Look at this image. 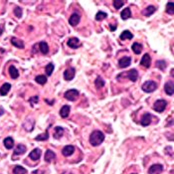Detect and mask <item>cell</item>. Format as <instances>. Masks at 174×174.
Wrapping results in <instances>:
<instances>
[{
	"mask_svg": "<svg viewBox=\"0 0 174 174\" xmlns=\"http://www.w3.org/2000/svg\"><path fill=\"white\" fill-rule=\"evenodd\" d=\"M104 139V134L101 130H95L90 135V143L93 146H99Z\"/></svg>",
	"mask_w": 174,
	"mask_h": 174,
	"instance_id": "1",
	"label": "cell"
},
{
	"mask_svg": "<svg viewBox=\"0 0 174 174\" xmlns=\"http://www.w3.org/2000/svg\"><path fill=\"white\" fill-rule=\"evenodd\" d=\"M143 92L145 93H151V92H154V91L157 89V84L153 81H147L145 82L144 84L142 85L141 87Z\"/></svg>",
	"mask_w": 174,
	"mask_h": 174,
	"instance_id": "2",
	"label": "cell"
},
{
	"mask_svg": "<svg viewBox=\"0 0 174 174\" xmlns=\"http://www.w3.org/2000/svg\"><path fill=\"white\" fill-rule=\"evenodd\" d=\"M79 95H80L79 91H77V90H69V91H67V92L65 93L64 97H66L68 101L75 102L76 100L79 97Z\"/></svg>",
	"mask_w": 174,
	"mask_h": 174,
	"instance_id": "3",
	"label": "cell"
},
{
	"mask_svg": "<svg viewBox=\"0 0 174 174\" xmlns=\"http://www.w3.org/2000/svg\"><path fill=\"white\" fill-rule=\"evenodd\" d=\"M167 106V102L164 100H158L153 104V110L157 112H162Z\"/></svg>",
	"mask_w": 174,
	"mask_h": 174,
	"instance_id": "4",
	"label": "cell"
},
{
	"mask_svg": "<svg viewBox=\"0 0 174 174\" xmlns=\"http://www.w3.org/2000/svg\"><path fill=\"white\" fill-rule=\"evenodd\" d=\"M76 75L75 68H69L64 72V78L66 81H72Z\"/></svg>",
	"mask_w": 174,
	"mask_h": 174,
	"instance_id": "5",
	"label": "cell"
},
{
	"mask_svg": "<svg viewBox=\"0 0 174 174\" xmlns=\"http://www.w3.org/2000/svg\"><path fill=\"white\" fill-rule=\"evenodd\" d=\"M163 170V166L161 164H153L149 167L148 173L149 174H159Z\"/></svg>",
	"mask_w": 174,
	"mask_h": 174,
	"instance_id": "6",
	"label": "cell"
},
{
	"mask_svg": "<svg viewBox=\"0 0 174 174\" xmlns=\"http://www.w3.org/2000/svg\"><path fill=\"white\" fill-rule=\"evenodd\" d=\"M130 63H131V59H130V57H123V58L119 59L118 66H119V68L123 69V68H127V67L129 66Z\"/></svg>",
	"mask_w": 174,
	"mask_h": 174,
	"instance_id": "7",
	"label": "cell"
},
{
	"mask_svg": "<svg viewBox=\"0 0 174 174\" xmlns=\"http://www.w3.org/2000/svg\"><path fill=\"white\" fill-rule=\"evenodd\" d=\"M81 45V42L78 38L76 37H73V38H70L69 41H68V46L73 48V49H78Z\"/></svg>",
	"mask_w": 174,
	"mask_h": 174,
	"instance_id": "8",
	"label": "cell"
},
{
	"mask_svg": "<svg viewBox=\"0 0 174 174\" xmlns=\"http://www.w3.org/2000/svg\"><path fill=\"white\" fill-rule=\"evenodd\" d=\"M150 63H151L150 55H149V54H144L140 62L141 66L145 67V68H149V67H150Z\"/></svg>",
	"mask_w": 174,
	"mask_h": 174,
	"instance_id": "9",
	"label": "cell"
},
{
	"mask_svg": "<svg viewBox=\"0 0 174 174\" xmlns=\"http://www.w3.org/2000/svg\"><path fill=\"white\" fill-rule=\"evenodd\" d=\"M151 118H152V116L150 114H143L142 118H141V125H143V127H147V125H150L151 123Z\"/></svg>",
	"mask_w": 174,
	"mask_h": 174,
	"instance_id": "10",
	"label": "cell"
},
{
	"mask_svg": "<svg viewBox=\"0 0 174 174\" xmlns=\"http://www.w3.org/2000/svg\"><path fill=\"white\" fill-rule=\"evenodd\" d=\"M127 78L130 80L131 82H135L138 78V73L135 69H131L130 71H128V73L127 74Z\"/></svg>",
	"mask_w": 174,
	"mask_h": 174,
	"instance_id": "11",
	"label": "cell"
},
{
	"mask_svg": "<svg viewBox=\"0 0 174 174\" xmlns=\"http://www.w3.org/2000/svg\"><path fill=\"white\" fill-rule=\"evenodd\" d=\"M79 22H80V15L78 14V13H74V14H72V16L70 17V19H69L70 25L77 26Z\"/></svg>",
	"mask_w": 174,
	"mask_h": 174,
	"instance_id": "12",
	"label": "cell"
},
{
	"mask_svg": "<svg viewBox=\"0 0 174 174\" xmlns=\"http://www.w3.org/2000/svg\"><path fill=\"white\" fill-rule=\"evenodd\" d=\"M40 156H41V149L40 148H35L34 150H32L29 154V157L31 158L32 160H34V161L38 160L39 158H40Z\"/></svg>",
	"mask_w": 174,
	"mask_h": 174,
	"instance_id": "13",
	"label": "cell"
},
{
	"mask_svg": "<svg viewBox=\"0 0 174 174\" xmlns=\"http://www.w3.org/2000/svg\"><path fill=\"white\" fill-rule=\"evenodd\" d=\"M74 151H75V147L73 145H67V146H65L63 148L62 153L64 156H70L74 153Z\"/></svg>",
	"mask_w": 174,
	"mask_h": 174,
	"instance_id": "14",
	"label": "cell"
},
{
	"mask_svg": "<svg viewBox=\"0 0 174 174\" xmlns=\"http://www.w3.org/2000/svg\"><path fill=\"white\" fill-rule=\"evenodd\" d=\"M55 158H56L55 152L50 150V149H48V150L46 151V153H45V160H46L47 162H51V161H53Z\"/></svg>",
	"mask_w": 174,
	"mask_h": 174,
	"instance_id": "15",
	"label": "cell"
},
{
	"mask_svg": "<svg viewBox=\"0 0 174 174\" xmlns=\"http://www.w3.org/2000/svg\"><path fill=\"white\" fill-rule=\"evenodd\" d=\"M11 89V85L8 84V83H5V84L2 85V87L0 88V95H6L8 93V92Z\"/></svg>",
	"mask_w": 174,
	"mask_h": 174,
	"instance_id": "16",
	"label": "cell"
},
{
	"mask_svg": "<svg viewBox=\"0 0 174 174\" xmlns=\"http://www.w3.org/2000/svg\"><path fill=\"white\" fill-rule=\"evenodd\" d=\"M119 38H121V40L125 41V40H131L132 38H133V35L130 31H127V30H125V31H123V33L121 34V36H119Z\"/></svg>",
	"mask_w": 174,
	"mask_h": 174,
	"instance_id": "17",
	"label": "cell"
},
{
	"mask_svg": "<svg viewBox=\"0 0 174 174\" xmlns=\"http://www.w3.org/2000/svg\"><path fill=\"white\" fill-rule=\"evenodd\" d=\"M164 91L168 95H173V83L167 82L164 86Z\"/></svg>",
	"mask_w": 174,
	"mask_h": 174,
	"instance_id": "18",
	"label": "cell"
},
{
	"mask_svg": "<svg viewBox=\"0 0 174 174\" xmlns=\"http://www.w3.org/2000/svg\"><path fill=\"white\" fill-rule=\"evenodd\" d=\"M3 143H4L5 148H7V149H11V148H13V146H14V140H13L12 137H6L4 139Z\"/></svg>",
	"mask_w": 174,
	"mask_h": 174,
	"instance_id": "19",
	"label": "cell"
},
{
	"mask_svg": "<svg viewBox=\"0 0 174 174\" xmlns=\"http://www.w3.org/2000/svg\"><path fill=\"white\" fill-rule=\"evenodd\" d=\"M70 110H71V108H70L69 106H64L60 110V116L62 117H64V118L68 117L69 114H70Z\"/></svg>",
	"mask_w": 174,
	"mask_h": 174,
	"instance_id": "20",
	"label": "cell"
},
{
	"mask_svg": "<svg viewBox=\"0 0 174 174\" xmlns=\"http://www.w3.org/2000/svg\"><path fill=\"white\" fill-rule=\"evenodd\" d=\"M9 75L10 77L12 78V79H17V78L19 77V72L18 70H17L16 68H15L14 66H10L9 67Z\"/></svg>",
	"mask_w": 174,
	"mask_h": 174,
	"instance_id": "21",
	"label": "cell"
},
{
	"mask_svg": "<svg viewBox=\"0 0 174 174\" xmlns=\"http://www.w3.org/2000/svg\"><path fill=\"white\" fill-rule=\"evenodd\" d=\"M156 11V8L154 7V6H152V5H150V6H147L146 8H145L144 10H143V14L145 15V16H150V15H152L153 14L154 12Z\"/></svg>",
	"mask_w": 174,
	"mask_h": 174,
	"instance_id": "22",
	"label": "cell"
},
{
	"mask_svg": "<svg viewBox=\"0 0 174 174\" xmlns=\"http://www.w3.org/2000/svg\"><path fill=\"white\" fill-rule=\"evenodd\" d=\"M130 16H131V12H130L129 8H125L121 13V17L123 20H127V19L130 18Z\"/></svg>",
	"mask_w": 174,
	"mask_h": 174,
	"instance_id": "23",
	"label": "cell"
},
{
	"mask_svg": "<svg viewBox=\"0 0 174 174\" xmlns=\"http://www.w3.org/2000/svg\"><path fill=\"white\" fill-rule=\"evenodd\" d=\"M26 151V147L23 144H18L16 147V149L14 150V154L13 155H19V154H23Z\"/></svg>",
	"mask_w": 174,
	"mask_h": 174,
	"instance_id": "24",
	"label": "cell"
},
{
	"mask_svg": "<svg viewBox=\"0 0 174 174\" xmlns=\"http://www.w3.org/2000/svg\"><path fill=\"white\" fill-rule=\"evenodd\" d=\"M27 170H26L24 167L20 166V165H17L13 168V174H26Z\"/></svg>",
	"mask_w": 174,
	"mask_h": 174,
	"instance_id": "25",
	"label": "cell"
},
{
	"mask_svg": "<svg viewBox=\"0 0 174 174\" xmlns=\"http://www.w3.org/2000/svg\"><path fill=\"white\" fill-rule=\"evenodd\" d=\"M64 134V128L62 127H56L55 128V134H54V137L55 138H61L62 137V135Z\"/></svg>",
	"mask_w": 174,
	"mask_h": 174,
	"instance_id": "26",
	"label": "cell"
},
{
	"mask_svg": "<svg viewBox=\"0 0 174 174\" xmlns=\"http://www.w3.org/2000/svg\"><path fill=\"white\" fill-rule=\"evenodd\" d=\"M11 43H12V45L16 46L17 48H19V49H23V48H24V42H23V41H21V40H19V39L12 38L11 39Z\"/></svg>",
	"mask_w": 174,
	"mask_h": 174,
	"instance_id": "27",
	"label": "cell"
},
{
	"mask_svg": "<svg viewBox=\"0 0 174 174\" xmlns=\"http://www.w3.org/2000/svg\"><path fill=\"white\" fill-rule=\"evenodd\" d=\"M132 51L135 54L139 55L141 53V51H142V45L139 44V43H133L132 44Z\"/></svg>",
	"mask_w": 174,
	"mask_h": 174,
	"instance_id": "28",
	"label": "cell"
},
{
	"mask_svg": "<svg viewBox=\"0 0 174 174\" xmlns=\"http://www.w3.org/2000/svg\"><path fill=\"white\" fill-rule=\"evenodd\" d=\"M39 49L43 54H47L49 52V47H48V44L46 42H41L39 44Z\"/></svg>",
	"mask_w": 174,
	"mask_h": 174,
	"instance_id": "29",
	"label": "cell"
},
{
	"mask_svg": "<svg viewBox=\"0 0 174 174\" xmlns=\"http://www.w3.org/2000/svg\"><path fill=\"white\" fill-rule=\"evenodd\" d=\"M35 81L38 83V84H40V85H45L47 83V77H46V76H43V75L37 76L36 79H35Z\"/></svg>",
	"mask_w": 174,
	"mask_h": 174,
	"instance_id": "30",
	"label": "cell"
},
{
	"mask_svg": "<svg viewBox=\"0 0 174 174\" xmlns=\"http://www.w3.org/2000/svg\"><path fill=\"white\" fill-rule=\"evenodd\" d=\"M106 16H108V14H106V12L99 11L97 13V15H95V20H97V21H102V20H104V19H106Z\"/></svg>",
	"mask_w": 174,
	"mask_h": 174,
	"instance_id": "31",
	"label": "cell"
},
{
	"mask_svg": "<svg viewBox=\"0 0 174 174\" xmlns=\"http://www.w3.org/2000/svg\"><path fill=\"white\" fill-rule=\"evenodd\" d=\"M95 87H97V89H101V88H103V87L104 86V81L102 79L101 77H97V79H95Z\"/></svg>",
	"mask_w": 174,
	"mask_h": 174,
	"instance_id": "32",
	"label": "cell"
},
{
	"mask_svg": "<svg viewBox=\"0 0 174 174\" xmlns=\"http://www.w3.org/2000/svg\"><path fill=\"white\" fill-rule=\"evenodd\" d=\"M48 138H49V132H48V129L46 130V132H45V133L40 134V135H38V136H36V137H35L36 140H47Z\"/></svg>",
	"mask_w": 174,
	"mask_h": 174,
	"instance_id": "33",
	"label": "cell"
},
{
	"mask_svg": "<svg viewBox=\"0 0 174 174\" xmlns=\"http://www.w3.org/2000/svg\"><path fill=\"white\" fill-rule=\"evenodd\" d=\"M54 64L53 63H49L48 64V66L46 67V74L48 76H51L52 75V73H53V71H54Z\"/></svg>",
	"mask_w": 174,
	"mask_h": 174,
	"instance_id": "34",
	"label": "cell"
},
{
	"mask_svg": "<svg viewBox=\"0 0 174 174\" xmlns=\"http://www.w3.org/2000/svg\"><path fill=\"white\" fill-rule=\"evenodd\" d=\"M166 11H167V13H168V14H170V15H173L174 14V11H173V2L172 1L168 2V4H167V6H166Z\"/></svg>",
	"mask_w": 174,
	"mask_h": 174,
	"instance_id": "35",
	"label": "cell"
},
{
	"mask_svg": "<svg viewBox=\"0 0 174 174\" xmlns=\"http://www.w3.org/2000/svg\"><path fill=\"white\" fill-rule=\"evenodd\" d=\"M123 4H125V1H123V0H114V7L116 8V9H119V8L123 7Z\"/></svg>",
	"mask_w": 174,
	"mask_h": 174,
	"instance_id": "36",
	"label": "cell"
},
{
	"mask_svg": "<svg viewBox=\"0 0 174 174\" xmlns=\"http://www.w3.org/2000/svg\"><path fill=\"white\" fill-rule=\"evenodd\" d=\"M156 67L163 71V70H165V68H166V62L165 61H157L156 62Z\"/></svg>",
	"mask_w": 174,
	"mask_h": 174,
	"instance_id": "37",
	"label": "cell"
},
{
	"mask_svg": "<svg viewBox=\"0 0 174 174\" xmlns=\"http://www.w3.org/2000/svg\"><path fill=\"white\" fill-rule=\"evenodd\" d=\"M14 14L16 15L18 18H21V16H22V8L19 7V6H17V7H15L14 9Z\"/></svg>",
	"mask_w": 174,
	"mask_h": 174,
	"instance_id": "38",
	"label": "cell"
},
{
	"mask_svg": "<svg viewBox=\"0 0 174 174\" xmlns=\"http://www.w3.org/2000/svg\"><path fill=\"white\" fill-rule=\"evenodd\" d=\"M38 100H39V97H38V95H35V97H31V99L29 100V102H30V104H34L38 103Z\"/></svg>",
	"mask_w": 174,
	"mask_h": 174,
	"instance_id": "39",
	"label": "cell"
},
{
	"mask_svg": "<svg viewBox=\"0 0 174 174\" xmlns=\"http://www.w3.org/2000/svg\"><path fill=\"white\" fill-rule=\"evenodd\" d=\"M32 174H43V171H40V170H35L32 172Z\"/></svg>",
	"mask_w": 174,
	"mask_h": 174,
	"instance_id": "40",
	"label": "cell"
},
{
	"mask_svg": "<svg viewBox=\"0 0 174 174\" xmlns=\"http://www.w3.org/2000/svg\"><path fill=\"white\" fill-rule=\"evenodd\" d=\"M3 114H4V110L2 108H0V116H2Z\"/></svg>",
	"mask_w": 174,
	"mask_h": 174,
	"instance_id": "41",
	"label": "cell"
},
{
	"mask_svg": "<svg viewBox=\"0 0 174 174\" xmlns=\"http://www.w3.org/2000/svg\"><path fill=\"white\" fill-rule=\"evenodd\" d=\"M2 32H3V28H2V26H0V35L2 34Z\"/></svg>",
	"mask_w": 174,
	"mask_h": 174,
	"instance_id": "42",
	"label": "cell"
},
{
	"mask_svg": "<svg viewBox=\"0 0 174 174\" xmlns=\"http://www.w3.org/2000/svg\"><path fill=\"white\" fill-rule=\"evenodd\" d=\"M63 174H72V173H70V172H65V173H63Z\"/></svg>",
	"mask_w": 174,
	"mask_h": 174,
	"instance_id": "43",
	"label": "cell"
},
{
	"mask_svg": "<svg viewBox=\"0 0 174 174\" xmlns=\"http://www.w3.org/2000/svg\"><path fill=\"white\" fill-rule=\"evenodd\" d=\"M132 174H135V173H132Z\"/></svg>",
	"mask_w": 174,
	"mask_h": 174,
	"instance_id": "44",
	"label": "cell"
}]
</instances>
